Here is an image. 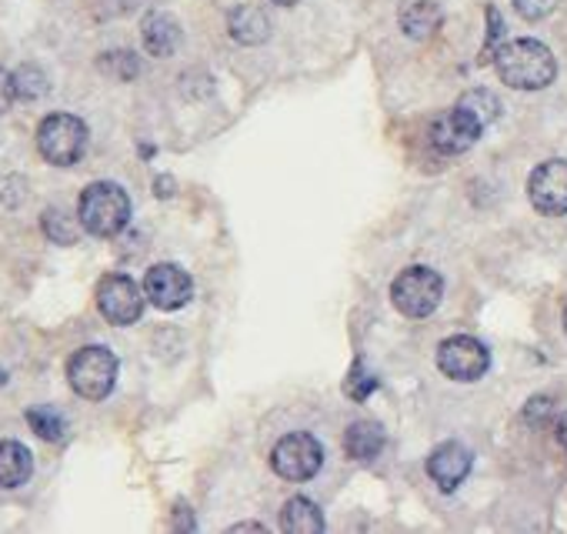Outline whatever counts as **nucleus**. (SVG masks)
Instances as JSON below:
<instances>
[{
	"instance_id": "f257e3e1",
	"label": "nucleus",
	"mask_w": 567,
	"mask_h": 534,
	"mask_svg": "<svg viewBox=\"0 0 567 534\" xmlns=\"http://www.w3.org/2000/svg\"><path fill=\"white\" fill-rule=\"evenodd\" d=\"M494 71L514 91H544L557 78V61L540 41L520 38L494 51Z\"/></svg>"
},
{
	"instance_id": "f03ea898",
	"label": "nucleus",
	"mask_w": 567,
	"mask_h": 534,
	"mask_svg": "<svg viewBox=\"0 0 567 534\" xmlns=\"http://www.w3.org/2000/svg\"><path fill=\"white\" fill-rule=\"evenodd\" d=\"M78 220L94 237H117L131 220V197L114 181H94L78 201Z\"/></svg>"
},
{
	"instance_id": "7ed1b4c3",
	"label": "nucleus",
	"mask_w": 567,
	"mask_h": 534,
	"mask_svg": "<svg viewBox=\"0 0 567 534\" xmlns=\"http://www.w3.org/2000/svg\"><path fill=\"white\" fill-rule=\"evenodd\" d=\"M441 298H444V281H441V275L434 271V267H427V264L404 267V271L391 285V301H394V308L404 318H427V315H434Z\"/></svg>"
},
{
	"instance_id": "20e7f679",
	"label": "nucleus",
	"mask_w": 567,
	"mask_h": 534,
	"mask_svg": "<svg viewBox=\"0 0 567 534\" xmlns=\"http://www.w3.org/2000/svg\"><path fill=\"white\" fill-rule=\"evenodd\" d=\"M68 381L84 401H104L117 384V358L104 345H87L68 361Z\"/></svg>"
},
{
	"instance_id": "39448f33",
	"label": "nucleus",
	"mask_w": 567,
	"mask_h": 534,
	"mask_svg": "<svg viewBox=\"0 0 567 534\" xmlns=\"http://www.w3.org/2000/svg\"><path fill=\"white\" fill-rule=\"evenodd\" d=\"M87 124L74 114H48L38 127V151L54 167H71L87 151Z\"/></svg>"
},
{
	"instance_id": "423d86ee",
	"label": "nucleus",
	"mask_w": 567,
	"mask_h": 534,
	"mask_svg": "<svg viewBox=\"0 0 567 534\" xmlns=\"http://www.w3.org/2000/svg\"><path fill=\"white\" fill-rule=\"evenodd\" d=\"M324 464V448L315 434L295 431L288 438H280L270 451V468L284 481H311Z\"/></svg>"
},
{
	"instance_id": "0eeeda50",
	"label": "nucleus",
	"mask_w": 567,
	"mask_h": 534,
	"mask_svg": "<svg viewBox=\"0 0 567 534\" xmlns=\"http://www.w3.org/2000/svg\"><path fill=\"white\" fill-rule=\"evenodd\" d=\"M437 368H441L444 378L471 384V381L487 374L491 351L477 338H471V335H454V338L437 345Z\"/></svg>"
},
{
	"instance_id": "6e6552de",
	"label": "nucleus",
	"mask_w": 567,
	"mask_h": 534,
	"mask_svg": "<svg viewBox=\"0 0 567 534\" xmlns=\"http://www.w3.org/2000/svg\"><path fill=\"white\" fill-rule=\"evenodd\" d=\"M97 308H101V315L111 325L127 328V325H137L141 321V315H144V295H141V288L127 275H107L97 285Z\"/></svg>"
},
{
	"instance_id": "1a4fd4ad",
	"label": "nucleus",
	"mask_w": 567,
	"mask_h": 534,
	"mask_svg": "<svg viewBox=\"0 0 567 534\" xmlns=\"http://www.w3.org/2000/svg\"><path fill=\"white\" fill-rule=\"evenodd\" d=\"M527 197L547 217L567 214V161L554 157L537 164L527 177Z\"/></svg>"
},
{
	"instance_id": "9d476101",
	"label": "nucleus",
	"mask_w": 567,
	"mask_h": 534,
	"mask_svg": "<svg viewBox=\"0 0 567 534\" xmlns=\"http://www.w3.org/2000/svg\"><path fill=\"white\" fill-rule=\"evenodd\" d=\"M144 295L154 308L161 311H177L190 301L194 295V281L184 267L177 264H154L144 275Z\"/></svg>"
},
{
	"instance_id": "9b49d317",
	"label": "nucleus",
	"mask_w": 567,
	"mask_h": 534,
	"mask_svg": "<svg viewBox=\"0 0 567 534\" xmlns=\"http://www.w3.org/2000/svg\"><path fill=\"white\" fill-rule=\"evenodd\" d=\"M484 134V124L477 117H471L464 107L454 104V111L441 114L434 124H431V144L441 151V154H464L477 144V137Z\"/></svg>"
},
{
	"instance_id": "f8f14e48",
	"label": "nucleus",
	"mask_w": 567,
	"mask_h": 534,
	"mask_svg": "<svg viewBox=\"0 0 567 534\" xmlns=\"http://www.w3.org/2000/svg\"><path fill=\"white\" fill-rule=\"evenodd\" d=\"M474 454L471 448H464L461 441H444L431 451L427 458V477L441 487V491H457L464 484V477L471 474Z\"/></svg>"
},
{
	"instance_id": "ddd939ff",
	"label": "nucleus",
	"mask_w": 567,
	"mask_h": 534,
	"mask_svg": "<svg viewBox=\"0 0 567 534\" xmlns=\"http://www.w3.org/2000/svg\"><path fill=\"white\" fill-rule=\"evenodd\" d=\"M141 38H144V51L151 58H171V54H177V48L184 41L181 24L171 14H164V11H154V14L144 18Z\"/></svg>"
},
{
	"instance_id": "4468645a",
	"label": "nucleus",
	"mask_w": 567,
	"mask_h": 534,
	"mask_svg": "<svg viewBox=\"0 0 567 534\" xmlns=\"http://www.w3.org/2000/svg\"><path fill=\"white\" fill-rule=\"evenodd\" d=\"M388 444V434L378 421L371 418H361V421H351L348 431H344V451L348 458L354 461H374Z\"/></svg>"
},
{
	"instance_id": "2eb2a0df",
	"label": "nucleus",
	"mask_w": 567,
	"mask_h": 534,
	"mask_svg": "<svg viewBox=\"0 0 567 534\" xmlns=\"http://www.w3.org/2000/svg\"><path fill=\"white\" fill-rule=\"evenodd\" d=\"M34 474V454L21 441H0V487L11 491L28 484Z\"/></svg>"
},
{
	"instance_id": "dca6fc26",
	"label": "nucleus",
	"mask_w": 567,
	"mask_h": 534,
	"mask_svg": "<svg viewBox=\"0 0 567 534\" xmlns=\"http://www.w3.org/2000/svg\"><path fill=\"white\" fill-rule=\"evenodd\" d=\"M227 31H230V38L237 41V44H244V48H257V44H264L267 38H270V21H267V14L264 11H257V8H234L230 11V18H227Z\"/></svg>"
},
{
	"instance_id": "f3484780",
	"label": "nucleus",
	"mask_w": 567,
	"mask_h": 534,
	"mask_svg": "<svg viewBox=\"0 0 567 534\" xmlns=\"http://www.w3.org/2000/svg\"><path fill=\"white\" fill-rule=\"evenodd\" d=\"M280 527L288 534H321L324 531V514L311 497L298 494V497H291L288 504H284Z\"/></svg>"
},
{
	"instance_id": "a211bd4d",
	"label": "nucleus",
	"mask_w": 567,
	"mask_h": 534,
	"mask_svg": "<svg viewBox=\"0 0 567 534\" xmlns=\"http://www.w3.org/2000/svg\"><path fill=\"white\" fill-rule=\"evenodd\" d=\"M437 28H441V8L434 0H411V4L401 8V31L411 41H427L434 38Z\"/></svg>"
},
{
	"instance_id": "6ab92c4d",
	"label": "nucleus",
	"mask_w": 567,
	"mask_h": 534,
	"mask_svg": "<svg viewBox=\"0 0 567 534\" xmlns=\"http://www.w3.org/2000/svg\"><path fill=\"white\" fill-rule=\"evenodd\" d=\"M14 91H18V101L31 104V101H41L51 91V81L38 64H24V68L14 71Z\"/></svg>"
},
{
	"instance_id": "aec40b11",
	"label": "nucleus",
	"mask_w": 567,
	"mask_h": 534,
	"mask_svg": "<svg viewBox=\"0 0 567 534\" xmlns=\"http://www.w3.org/2000/svg\"><path fill=\"white\" fill-rule=\"evenodd\" d=\"M457 107H464L471 117H477L484 127L487 124H494L497 117H501V101L491 94V91H484V88H474V91H467L461 101H457Z\"/></svg>"
},
{
	"instance_id": "412c9836",
	"label": "nucleus",
	"mask_w": 567,
	"mask_h": 534,
	"mask_svg": "<svg viewBox=\"0 0 567 534\" xmlns=\"http://www.w3.org/2000/svg\"><path fill=\"white\" fill-rule=\"evenodd\" d=\"M28 424L44 441H64V434H68V421L54 408H31L28 411Z\"/></svg>"
},
{
	"instance_id": "4be33fe9",
	"label": "nucleus",
	"mask_w": 567,
	"mask_h": 534,
	"mask_svg": "<svg viewBox=\"0 0 567 534\" xmlns=\"http://www.w3.org/2000/svg\"><path fill=\"white\" fill-rule=\"evenodd\" d=\"M97 64L107 78H117V81H134L141 71V61L131 51H107V54H101Z\"/></svg>"
},
{
	"instance_id": "5701e85b",
	"label": "nucleus",
	"mask_w": 567,
	"mask_h": 534,
	"mask_svg": "<svg viewBox=\"0 0 567 534\" xmlns=\"http://www.w3.org/2000/svg\"><path fill=\"white\" fill-rule=\"evenodd\" d=\"M44 230H48V237H51L54 244H74V240H78V227H74L71 217L61 214L58 207L44 210Z\"/></svg>"
},
{
	"instance_id": "b1692460",
	"label": "nucleus",
	"mask_w": 567,
	"mask_h": 534,
	"mask_svg": "<svg viewBox=\"0 0 567 534\" xmlns=\"http://www.w3.org/2000/svg\"><path fill=\"white\" fill-rule=\"evenodd\" d=\"M374 388H378V378L368 371L364 361H354V368H351V374H348V381H344V394L354 398V401H364Z\"/></svg>"
},
{
	"instance_id": "393cba45",
	"label": "nucleus",
	"mask_w": 567,
	"mask_h": 534,
	"mask_svg": "<svg viewBox=\"0 0 567 534\" xmlns=\"http://www.w3.org/2000/svg\"><path fill=\"white\" fill-rule=\"evenodd\" d=\"M511 4L524 21H544L554 11L557 0H511Z\"/></svg>"
},
{
	"instance_id": "a878e982",
	"label": "nucleus",
	"mask_w": 567,
	"mask_h": 534,
	"mask_svg": "<svg viewBox=\"0 0 567 534\" xmlns=\"http://www.w3.org/2000/svg\"><path fill=\"white\" fill-rule=\"evenodd\" d=\"M97 8L104 18H127L141 8V0H97Z\"/></svg>"
},
{
	"instance_id": "bb28decb",
	"label": "nucleus",
	"mask_w": 567,
	"mask_h": 534,
	"mask_svg": "<svg viewBox=\"0 0 567 534\" xmlns=\"http://www.w3.org/2000/svg\"><path fill=\"white\" fill-rule=\"evenodd\" d=\"M14 101H18V91H14V74H8L4 68H0V114H8Z\"/></svg>"
},
{
	"instance_id": "cd10ccee",
	"label": "nucleus",
	"mask_w": 567,
	"mask_h": 534,
	"mask_svg": "<svg viewBox=\"0 0 567 534\" xmlns=\"http://www.w3.org/2000/svg\"><path fill=\"white\" fill-rule=\"evenodd\" d=\"M501 31H504V24H501V14H497V8H487V48H491V54L497 51L494 44H497Z\"/></svg>"
},
{
	"instance_id": "c85d7f7f",
	"label": "nucleus",
	"mask_w": 567,
	"mask_h": 534,
	"mask_svg": "<svg viewBox=\"0 0 567 534\" xmlns=\"http://www.w3.org/2000/svg\"><path fill=\"white\" fill-rule=\"evenodd\" d=\"M550 414V398H534V401H527V408H524V418L527 421H540V418H547Z\"/></svg>"
},
{
	"instance_id": "c756f323",
	"label": "nucleus",
	"mask_w": 567,
	"mask_h": 534,
	"mask_svg": "<svg viewBox=\"0 0 567 534\" xmlns=\"http://www.w3.org/2000/svg\"><path fill=\"white\" fill-rule=\"evenodd\" d=\"M557 441L564 444V451H567V411L557 418Z\"/></svg>"
},
{
	"instance_id": "7c9ffc66",
	"label": "nucleus",
	"mask_w": 567,
	"mask_h": 534,
	"mask_svg": "<svg viewBox=\"0 0 567 534\" xmlns=\"http://www.w3.org/2000/svg\"><path fill=\"white\" fill-rule=\"evenodd\" d=\"M234 531H267V527L257 524V521H244V524H234Z\"/></svg>"
},
{
	"instance_id": "2f4dec72",
	"label": "nucleus",
	"mask_w": 567,
	"mask_h": 534,
	"mask_svg": "<svg viewBox=\"0 0 567 534\" xmlns=\"http://www.w3.org/2000/svg\"><path fill=\"white\" fill-rule=\"evenodd\" d=\"M274 4H280V8H295V4H301V0H274Z\"/></svg>"
},
{
	"instance_id": "473e14b6",
	"label": "nucleus",
	"mask_w": 567,
	"mask_h": 534,
	"mask_svg": "<svg viewBox=\"0 0 567 534\" xmlns=\"http://www.w3.org/2000/svg\"><path fill=\"white\" fill-rule=\"evenodd\" d=\"M564 335H567V308H564Z\"/></svg>"
},
{
	"instance_id": "72a5a7b5",
	"label": "nucleus",
	"mask_w": 567,
	"mask_h": 534,
	"mask_svg": "<svg viewBox=\"0 0 567 534\" xmlns=\"http://www.w3.org/2000/svg\"><path fill=\"white\" fill-rule=\"evenodd\" d=\"M4 381H8V374H4V371H0V384H4Z\"/></svg>"
}]
</instances>
